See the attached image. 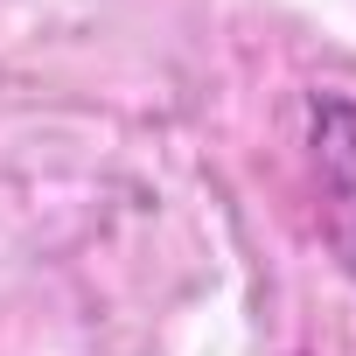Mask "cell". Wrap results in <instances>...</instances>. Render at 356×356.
<instances>
[{
	"label": "cell",
	"instance_id": "cell-1",
	"mask_svg": "<svg viewBox=\"0 0 356 356\" xmlns=\"http://www.w3.org/2000/svg\"><path fill=\"white\" fill-rule=\"evenodd\" d=\"M307 182H314L321 245L356 280V98L342 91L307 98Z\"/></svg>",
	"mask_w": 356,
	"mask_h": 356
}]
</instances>
